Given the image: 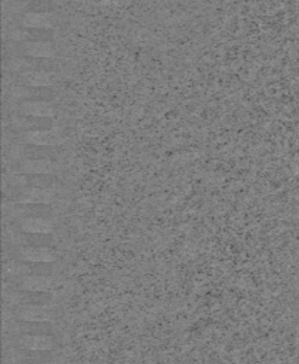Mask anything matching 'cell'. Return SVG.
Wrapping results in <instances>:
<instances>
[{
	"label": "cell",
	"instance_id": "11",
	"mask_svg": "<svg viewBox=\"0 0 299 364\" xmlns=\"http://www.w3.org/2000/svg\"><path fill=\"white\" fill-rule=\"evenodd\" d=\"M11 97L17 101H47L51 102L56 98V91L51 87H30V85H11Z\"/></svg>",
	"mask_w": 299,
	"mask_h": 364
},
{
	"label": "cell",
	"instance_id": "2",
	"mask_svg": "<svg viewBox=\"0 0 299 364\" xmlns=\"http://www.w3.org/2000/svg\"><path fill=\"white\" fill-rule=\"evenodd\" d=\"M58 255L53 246H13L6 253V260L37 263H56Z\"/></svg>",
	"mask_w": 299,
	"mask_h": 364
},
{
	"label": "cell",
	"instance_id": "22",
	"mask_svg": "<svg viewBox=\"0 0 299 364\" xmlns=\"http://www.w3.org/2000/svg\"><path fill=\"white\" fill-rule=\"evenodd\" d=\"M14 246H53V233H27L14 230L11 235Z\"/></svg>",
	"mask_w": 299,
	"mask_h": 364
},
{
	"label": "cell",
	"instance_id": "19",
	"mask_svg": "<svg viewBox=\"0 0 299 364\" xmlns=\"http://www.w3.org/2000/svg\"><path fill=\"white\" fill-rule=\"evenodd\" d=\"M54 161L50 159H17L11 165L13 173H53Z\"/></svg>",
	"mask_w": 299,
	"mask_h": 364
},
{
	"label": "cell",
	"instance_id": "4",
	"mask_svg": "<svg viewBox=\"0 0 299 364\" xmlns=\"http://www.w3.org/2000/svg\"><path fill=\"white\" fill-rule=\"evenodd\" d=\"M54 270H56V263H37V262H23V260H4L1 267L3 279L33 276V274H53Z\"/></svg>",
	"mask_w": 299,
	"mask_h": 364
},
{
	"label": "cell",
	"instance_id": "3",
	"mask_svg": "<svg viewBox=\"0 0 299 364\" xmlns=\"http://www.w3.org/2000/svg\"><path fill=\"white\" fill-rule=\"evenodd\" d=\"M3 300L10 306H50L53 296L50 291H34L23 289H3Z\"/></svg>",
	"mask_w": 299,
	"mask_h": 364
},
{
	"label": "cell",
	"instance_id": "20",
	"mask_svg": "<svg viewBox=\"0 0 299 364\" xmlns=\"http://www.w3.org/2000/svg\"><path fill=\"white\" fill-rule=\"evenodd\" d=\"M53 73L44 71H27V73H14L13 85H30V87H51L54 84Z\"/></svg>",
	"mask_w": 299,
	"mask_h": 364
},
{
	"label": "cell",
	"instance_id": "15",
	"mask_svg": "<svg viewBox=\"0 0 299 364\" xmlns=\"http://www.w3.org/2000/svg\"><path fill=\"white\" fill-rule=\"evenodd\" d=\"M7 41H53V28H26L14 26L6 34Z\"/></svg>",
	"mask_w": 299,
	"mask_h": 364
},
{
	"label": "cell",
	"instance_id": "17",
	"mask_svg": "<svg viewBox=\"0 0 299 364\" xmlns=\"http://www.w3.org/2000/svg\"><path fill=\"white\" fill-rule=\"evenodd\" d=\"M13 127L19 132H34V131H51L54 127L53 117H33V115H20L13 121Z\"/></svg>",
	"mask_w": 299,
	"mask_h": 364
},
{
	"label": "cell",
	"instance_id": "1",
	"mask_svg": "<svg viewBox=\"0 0 299 364\" xmlns=\"http://www.w3.org/2000/svg\"><path fill=\"white\" fill-rule=\"evenodd\" d=\"M4 68L11 73L44 71L56 74L60 70L58 61L50 57H28V55H9Z\"/></svg>",
	"mask_w": 299,
	"mask_h": 364
},
{
	"label": "cell",
	"instance_id": "23",
	"mask_svg": "<svg viewBox=\"0 0 299 364\" xmlns=\"http://www.w3.org/2000/svg\"><path fill=\"white\" fill-rule=\"evenodd\" d=\"M17 114L54 118L56 108L53 107L51 102H47V101H21V102H17Z\"/></svg>",
	"mask_w": 299,
	"mask_h": 364
},
{
	"label": "cell",
	"instance_id": "7",
	"mask_svg": "<svg viewBox=\"0 0 299 364\" xmlns=\"http://www.w3.org/2000/svg\"><path fill=\"white\" fill-rule=\"evenodd\" d=\"M6 50L10 55L28 57H50L56 55V46L53 41H6Z\"/></svg>",
	"mask_w": 299,
	"mask_h": 364
},
{
	"label": "cell",
	"instance_id": "25",
	"mask_svg": "<svg viewBox=\"0 0 299 364\" xmlns=\"http://www.w3.org/2000/svg\"><path fill=\"white\" fill-rule=\"evenodd\" d=\"M58 6L54 0H23L20 10L21 13H50L54 14Z\"/></svg>",
	"mask_w": 299,
	"mask_h": 364
},
{
	"label": "cell",
	"instance_id": "24",
	"mask_svg": "<svg viewBox=\"0 0 299 364\" xmlns=\"http://www.w3.org/2000/svg\"><path fill=\"white\" fill-rule=\"evenodd\" d=\"M19 144H34V145H60V136L51 131H34V132H19Z\"/></svg>",
	"mask_w": 299,
	"mask_h": 364
},
{
	"label": "cell",
	"instance_id": "6",
	"mask_svg": "<svg viewBox=\"0 0 299 364\" xmlns=\"http://www.w3.org/2000/svg\"><path fill=\"white\" fill-rule=\"evenodd\" d=\"M54 198V189L44 188H10L4 192L9 203H48Z\"/></svg>",
	"mask_w": 299,
	"mask_h": 364
},
{
	"label": "cell",
	"instance_id": "13",
	"mask_svg": "<svg viewBox=\"0 0 299 364\" xmlns=\"http://www.w3.org/2000/svg\"><path fill=\"white\" fill-rule=\"evenodd\" d=\"M19 159H50L56 161L60 156L61 148L58 145H34L19 144L16 146Z\"/></svg>",
	"mask_w": 299,
	"mask_h": 364
},
{
	"label": "cell",
	"instance_id": "21",
	"mask_svg": "<svg viewBox=\"0 0 299 364\" xmlns=\"http://www.w3.org/2000/svg\"><path fill=\"white\" fill-rule=\"evenodd\" d=\"M17 27L53 28L54 16L50 13H20L16 18Z\"/></svg>",
	"mask_w": 299,
	"mask_h": 364
},
{
	"label": "cell",
	"instance_id": "18",
	"mask_svg": "<svg viewBox=\"0 0 299 364\" xmlns=\"http://www.w3.org/2000/svg\"><path fill=\"white\" fill-rule=\"evenodd\" d=\"M14 230L27 233H53V218H23L13 220Z\"/></svg>",
	"mask_w": 299,
	"mask_h": 364
},
{
	"label": "cell",
	"instance_id": "26",
	"mask_svg": "<svg viewBox=\"0 0 299 364\" xmlns=\"http://www.w3.org/2000/svg\"><path fill=\"white\" fill-rule=\"evenodd\" d=\"M43 364H51V363H43Z\"/></svg>",
	"mask_w": 299,
	"mask_h": 364
},
{
	"label": "cell",
	"instance_id": "12",
	"mask_svg": "<svg viewBox=\"0 0 299 364\" xmlns=\"http://www.w3.org/2000/svg\"><path fill=\"white\" fill-rule=\"evenodd\" d=\"M11 320L26 321H53L54 313L48 306H10Z\"/></svg>",
	"mask_w": 299,
	"mask_h": 364
},
{
	"label": "cell",
	"instance_id": "9",
	"mask_svg": "<svg viewBox=\"0 0 299 364\" xmlns=\"http://www.w3.org/2000/svg\"><path fill=\"white\" fill-rule=\"evenodd\" d=\"M4 210L13 219L53 218L54 210L48 203H4Z\"/></svg>",
	"mask_w": 299,
	"mask_h": 364
},
{
	"label": "cell",
	"instance_id": "5",
	"mask_svg": "<svg viewBox=\"0 0 299 364\" xmlns=\"http://www.w3.org/2000/svg\"><path fill=\"white\" fill-rule=\"evenodd\" d=\"M23 289L34 291H50L57 287V280L53 274H33L23 277L3 279V289Z\"/></svg>",
	"mask_w": 299,
	"mask_h": 364
},
{
	"label": "cell",
	"instance_id": "16",
	"mask_svg": "<svg viewBox=\"0 0 299 364\" xmlns=\"http://www.w3.org/2000/svg\"><path fill=\"white\" fill-rule=\"evenodd\" d=\"M7 331L10 336L20 334H53V321H26V320H10Z\"/></svg>",
	"mask_w": 299,
	"mask_h": 364
},
{
	"label": "cell",
	"instance_id": "14",
	"mask_svg": "<svg viewBox=\"0 0 299 364\" xmlns=\"http://www.w3.org/2000/svg\"><path fill=\"white\" fill-rule=\"evenodd\" d=\"M7 358L11 364H43L53 363L54 353L43 350H27V348H14L10 347L7 351Z\"/></svg>",
	"mask_w": 299,
	"mask_h": 364
},
{
	"label": "cell",
	"instance_id": "10",
	"mask_svg": "<svg viewBox=\"0 0 299 364\" xmlns=\"http://www.w3.org/2000/svg\"><path fill=\"white\" fill-rule=\"evenodd\" d=\"M10 188H44L53 189L56 178L53 173H11L7 176Z\"/></svg>",
	"mask_w": 299,
	"mask_h": 364
},
{
	"label": "cell",
	"instance_id": "8",
	"mask_svg": "<svg viewBox=\"0 0 299 364\" xmlns=\"http://www.w3.org/2000/svg\"><path fill=\"white\" fill-rule=\"evenodd\" d=\"M56 346H57V341H56V337L53 334L10 336V347H14V348L54 351Z\"/></svg>",
	"mask_w": 299,
	"mask_h": 364
}]
</instances>
